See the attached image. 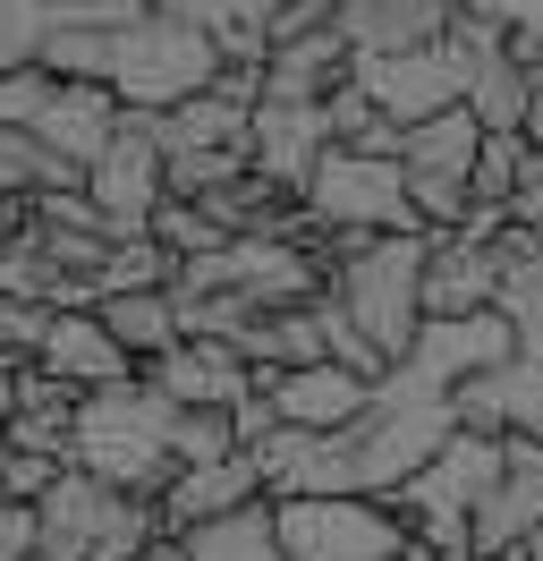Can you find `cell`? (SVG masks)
Returning a JSON list of instances; mask_svg holds the SVG:
<instances>
[{
    "instance_id": "6da1fadb",
    "label": "cell",
    "mask_w": 543,
    "mask_h": 561,
    "mask_svg": "<svg viewBox=\"0 0 543 561\" xmlns=\"http://www.w3.org/2000/svg\"><path fill=\"white\" fill-rule=\"evenodd\" d=\"M43 69L51 77H94L111 85L128 111H178L187 94L204 85H221L230 69V51L221 35H204L187 18H170V9H145L136 26H60V35L43 43Z\"/></svg>"
},
{
    "instance_id": "7a4b0ae2",
    "label": "cell",
    "mask_w": 543,
    "mask_h": 561,
    "mask_svg": "<svg viewBox=\"0 0 543 561\" xmlns=\"http://www.w3.org/2000/svg\"><path fill=\"white\" fill-rule=\"evenodd\" d=\"M170 425H178V400L153 391L145 375L128 383H102L77 400V459L68 468H94L119 493H162L178 477V451H170Z\"/></svg>"
},
{
    "instance_id": "3957f363",
    "label": "cell",
    "mask_w": 543,
    "mask_h": 561,
    "mask_svg": "<svg viewBox=\"0 0 543 561\" xmlns=\"http://www.w3.org/2000/svg\"><path fill=\"white\" fill-rule=\"evenodd\" d=\"M459 434V409H450V391L425 383V375H407L391 366L382 383H373V409L348 425V459H357V485L366 493H400L425 459L441 451Z\"/></svg>"
},
{
    "instance_id": "277c9868",
    "label": "cell",
    "mask_w": 543,
    "mask_h": 561,
    "mask_svg": "<svg viewBox=\"0 0 543 561\" xmlns=\"http://www.w3.org/2000/svg\"><path fill=\"white\" fill-rule=\"evenodd\" d=\"M280 545L289 561H441L382 493H289Z\"/></svg>"
},
{
    "instance_id": "5b68a950",
    "label": "cell",
    "mask_w": 543,
    "mask_h": 561,
    "mask_svg": "<svg viewBox=\"0 0 543 561\" xmlns=\"http://www.w3.org/2000/svg\"><path fill=\"white\" fill-rule=\"evenodd\" d=\"M493 477H501V434L459 425V434H450L400 493H382V502H391L434 553H475V502L493 493Z\"/></svg>"
},
{
    "instance_id": "8992f818",
    "label": "cell",
    "mask_w": 543,
    "mask_h": 561,
    "mask_svg": "<svg viewBox=\"0 0 543 561\" xmlns=\"http://www.w3.org/2000/svg\"><path fill=\"white\" fill-rule=\"evenodd\" d=\"M323 230H425L416 213V187H407V162L400 153H357V145H332L314 179L298 196Z\"/></svg>"
},
{
    "instance_id": "52a82bcc",
    "label": "cell",
    "mask_w": 543,
    "mask_h": 561,
    "mask_svg": "<svg viewBox=\"0 0 543 561\" xmlns=\"http://www.w3.org/2000/svg\"><path fill=\"white\" fill-rule=\"evenodd\" d=\"M85 196L111 213L119 247L153 239V213L170 205V145H162V119H153V111H128V119H119V137L102 145L94 171H85Z\"/></svg>"
},
{
    "instance_id": "ba28073f",
    "label": "cell",
    "mask_w": 543,
    "mask_h": 561,
    "mask_svg": "<svg viewBox=\"0 0 543 561\" xmlns=\"http://www.w3.org/2000/svg\"><path fill=\"white\" fill-rule=\"evenodd\" d=\"M475 153H484V119L467 103L434 111V119H416L400 145L407 162V187H416V213H425V230H459L475 205Z\"/></svg>"
},
{
    "instance_id": "9c48e42d",
    "label": "cell",
    "mask_w": 543,
    "mask_h": 561,
    "mask_svg": "<svg viewBox=\"0 0 543 561\" xmlns=\"http://www.w3.org/2000/svg\"><path fill=\"white\" fill-rule=\"evenodd\" d=\"M357 85L373 94V111H391L400 128H416V119H434V111L450 103H467V85H475V51L467 35L450 26L441 43H425V51H382V60H357Z\"/></svg>"
},
{
    "instance_id": "30bf717a",
    "label": "cell",
    "mask_w": 543,
    "mask_h": 561,
    "mask_svg": "<svg viewBox=\"0 0 543 561\" xmlns=\"http://www.w3.org/2000/svg\"><path fill=\"white\" fill-rule=\"evenodd\" d=\"M145 383L170 391L178 409H238L246 391H264V366L238 350V341H212V332H196V341H178V350L153 357V366H145Z\"/></svg>"
},
{
    "instance_id": "8fae6325",
    "label": "cell",
    "mask_w": 543,
    "mask_h": 561,
    "mask_svg": "<svg viewBox=\"0 0 543 561\" xmlns=\"http://www.w3.org/2000/svg\"><path fill=\"white\" fill-rule=\"evenodd\" d=\"M264 400L280 409V425H305V434H348V425L373 409V383L339 357H314V366H264Z\"/></svg>"
},
{
    "instance_id": "7c38bea8",
    "label": "cell",
    "mask_w": 543,
    "mask_h": 561,
    "mask_svg": "<svg viewBox=\"0 0 543 561\" xmlns=\"http://www.w3.org/2000/svg\"><path fill=\"white\" fill-rule=\"evenodd\" d=\"M543 527V443L535 434H501V477L475 502V553H518Z\"/></svg>"
},
{
    "instance_id": "4fadbf2b",
    "label": "cell",
    "mask_w": 543,
    "mask_h": 561,
    "mask_svg": "<svg viewBox=\"0 0 543 561\" xmlns=\"http://www.w3.org/2000/svg\"><path fill=\"white\" fill-rule=\"evenodd\" d=\"M332 103H289V94H264L255 103V171L280 179L289 196H305L314 162L332 153Z\"/></svg>"
},
{
    "instance_id": "5bb4252c",
    "label": "cell",
    "mask_w": 543,
    "mask_h": 561,
    "mask_svg": "<svg viewBox=\"0 0 543 561\" xmlns=\"http://www.w3.org/2000/svg\"><path fill=\"white\" fill-rule=\"evenodd\" d=\"M501 280H509L501 247L467 239V230H434V255H425V323L501 307Z\"/></svg>"
},
{
    "instance_id": "9a60e30c",
    "label": "cell",
    "mask_w": 543,
    "mask_h": 561,
    "mask_svg": "<svg viewBox=\"0 0 543 561\" xmlns=\"http://www.w3.org/2000/svg\"><path fill=\"white\" fill-rule=\"evenodd\" d=\"M450 409H459V425H475V434H535L543 443V357H501V366H484V375H467V383L450 391Z\"/></svg>"
},
{
    "instance_id": "2e32d148",
    "label": "cell",
    "mask_w": 543,
    "mask_h": 561,
    "mask_svg": "<svg viewBox=\"0 0 543 561\" xmlns=\"http://www.w3.org/2000/svg\"><path fill=\"white\" fill-rule=\"evenodd\" d=\"M119 119H128V103H119L111 85H94V77H60L51 103L34 111V137L51 145V153H68L77 171H94V153L119 137Z\"/></svg>"
},
{
    "instance_id": "e0dca14e",
    "label": "cell",
    "mask_w": 543,
    "mask_h": 561,
    "mask_svg": "<svg viewBox=\"0 0 543 561\" xmlns=\"http://www.w3.org/2000/svg\"><path fill=\"white\" fill-rule=\"evenodd\" d=\"M255 493H272V485H264V459H255V451H230V459H196V468H178L153 502H162L170 536H187V527L221 519V511L255 502Z\"/></svg>"
},
{
    "instance_id": "ac0fdd59",
    "label": "cell",
    "mask_w": 543,
    "mask_h": 561,
    "mask_svg": "<svg viewBox=\"0 0 543 561\" xmlns=\"http://www.w3.org/2000/svg\"><path fill=\"white\" fill-rule=\"evenodd\" d=\"M459 26V0H348L339 9V35L357 60H382V51H425Z\"/></svg>"
},
{
    "instance_id": "d6986e66",
    "label": "cell",
    "mask_w": 543,
    "mask_h": 561,
    "mask_svg": "<svg viewBox=\"0 0 543 561\" xmlns=\"http://www.w3.org/2000/svg\"><path fill=\"white\" fill-rule=\"evenodd\" d=\"M34 366H51V375H60V383H77V391H102V383H128V375H145V366L119 350V332H111L94 307L51 316V332H43Z\"/></svg>"
},
{
    "instance_id": "ffe728a7",
    "label": "cell",
    "mask_w": 543,
    "mask_h": 561,
    "mask_svg": "<svg viewBox=\"0 0 543 561\" xmlns=\"http://www.w3.org/2000/svg\"><path fill=\"white\" fill-rule=\"evenodd\" d=\"M187 553L196 561H289V545H280V502L255 493V502H238L221 519L187 527Z\"/></svg>"
},
{
    "instance_id": "44dd1931",
    "label": "cell",
    "mask_w": 543,
    "mask_h": 561,
    "mask_svg": "<svg viewBox=\"0 0 543 561\" xmlns=\"http://www.w3.org/2000/svg\"><path fill=\"white\" fill-rule=\"evenodd\" d=\"M153 9L187 18V26H204V35H221L230 60H255V69H264L272 60V26H280L289 0H153Z\"/></svg>"
},
{
    "instance_id": "7402d4cb",
    "label": "cell",
    "mask_w": 543,
    "mask_h": 561,
    "mask_svg": "<svg viewBox=\"0 0 543 561\" xmlns=\"http://www.w3.org/2000/svg\"><path fill=\"white\" fill-rule=\"evenodd\" d=\"M94 316L119 332V350H128L136 366H153L162 350H178V341H187V332H178V298H170V289H111Z\"/></svg>"
},
{
    "instance_id": "603a6c76",
    "label": "cell",
    "mask_w": 543,
    "mask_h": 561,
    "mask_svg": "<svg viewBox=\"0 0 543 561\" xmlns=\"http://www.w3.org/2000/svg\"><path fill=\"white\" fill-rule=\"evenodd\" d=\"M51 187H85V171L68 153H51L34 128H0V205H34Z\"/></svg>"
},
{
    "instance_id": "cb8c5ba5",
    "label": "cell",
    "mask_w": 543,
    "mask_h": 561,
    "mask_svg": "<svg viewBox=\"0 0 543 561\" xmlns=\"http://www.w3.org/2000/svg\"><path fill=\"white\" fill-rule=\"evenodd\" d=\"M60 35V0H0V69H34Z\"/></svg>"
},
{
    "instance_id": "d4e9b609",
    "label": "cell",
    "mask_w": 543,
    "mask_h": 561,
    "mask_svg": "<svg viewBox=\"0 0 543 561\" xmlns=\"http://www.w3.org/2000/svg\"><path fill=\"white\" fill-rule=\"evenodd\" d=\"M153 239H162L170 255H178V264H196V255H221V247H230L238 230H221V221H212L204 205H187V196H170V205L153 213Z\"/></svg>"
},
{
    "instance_id": "484cf974",
    "label": "cell",
    "mask_w": 543,
    "mask_h": 561,
    "mask_svg": "<svg viewBox=\"0 0 543 561\" xmlns=\"http://www.w3.org/2000/svg\"><path fill=\"white\" fill-rule=\"evenodd\" d=\"M467 9L501 26V43L527 60V69H543V0H467Z\"/></svg>"
},
{
    "instance_id": "4316f807",
    "label": "cell",
    "mask_w": 543,
    "mask_h": 561,
    "mask_svg": "<svg viewBox=\"0 0 543 561\" xmlns=\"http://www.w3.org/2000/svg\"><path fill=\"white\" fill-rule=\"evenodd\" d=\"M51 85H60V77L43 69V60H34V69H0V128H34V111L51 103Z\"/></svg>"
},
{
    "instance_id": "83f0119b",
    "label": "cell",
    "mask_w": 543,
    "mask_h": 561,
    "mask_svg": "<svg viewBox=\"0 0 543 561\" xmlns=\"http://www.w3.org/2000/svg\"><path fill=\"white\" fill-rule=\"evenodd\" d=\"M43 553V519H34V502H9L0 493V561H34Z\"/></svg>"
},
{
    "instance_id": "f1b7e54d",
    "label": "cell",
    "mask_w": 543,
    "mask_h": 561,
    "mask_svg": "<svg viewBox=\"0 0 543 561\" xmlns=\"http://www.w3.org/2000/svg\"><path fill=\"white\" fill-rule=\"evenodd\" d=\"M509 221L543 239V145H527V162H518V187H509Z\"/></svg>"
},
{
    "instance_id": "f546056e",
    "label": "cell",
    "mask_w": 543,
    "mask_h": 561,
    "mask_svg": "<svg viewBox=\"0 0 543 561\" xmlns=\"http://www.w3.org/2000/svg\"><path fill=\"white\" fill-rule=\"evenodd\" d=\"M153 0H60V26H136Z\"/></svg>"
},
{
    "instance_id": "4dcf8cb0",
    "label": "cell",
    "mask_w": 543,
    "mask_h": 561,
    "mask_svg": "<svg viewBox=\"0 0 543 561\" xmlns=\"http://www.w3.org/2000/svg\"><path fill=\"white\" fill-rule=\"evenodd\" d=\"M145 561H196V553H187V536H153V545H145Z\"/></svg>"
},
{
    "instance_id": "1f68e13d",
    "label": "cell",
    "mask_w": 543,
    "mask_h": 561,
    "mask_svg": "<svg viewBox=\"0 0 543 561\" xmlns=\"http://www.w3.org/2000/svg\"><path fill=\"white\" fill-rule=\"evenodd\" d=\"M527 137L543 145V69H535V103H527Z\"/></svg>"
},
{
    "instance_id": "d6a6232c",
    "label": "cell",
    "mask_w": 543,
    "mask_h": 561,
    "mask_svg": "<svg viewBox=\"0 0 543 561\" xmlns=\"http://www.w3.org/2000/svg\"><path fill=\"white\" fill-rule=\"evenodd\" d=\"M518 561H543V527H535V536H527V545H518Z\"/></svg>"
}]
</instances>
